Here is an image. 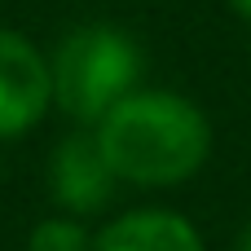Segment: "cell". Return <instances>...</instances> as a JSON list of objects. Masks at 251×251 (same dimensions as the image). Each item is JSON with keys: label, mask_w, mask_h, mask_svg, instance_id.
Listing matches in <instances>:
<instances>
[{"label": "cell", "mask_w": 251, "mask_h": 251, "mask_svg": "<svg viewBox=\"0 0 251 251\" xmlns=\"http://www.w3.org/2000/svg\"><path fill=\"white\" fill-rule=\"evenodd\" d=\"M49 71H53V101L84 124L93 119L101 124L132 93L141 75V53L115 26H79L57 44Z\"/></svg>", "instance_id": "cell-2"}, {"label": "cell", "mask_w": 251, "mask_h": 251, "mask_svg": "<svg viewBox=\"0 0 251 251\" xmlns=\"http://www.w3.org/2000/svg\"><path fill=\"white\" fill-rule=\"evenodd\" d=\"M31 251H93V247L75 221H44L31 234Z\"/></svg>", "instance_id": "cell-6"}, {"label": "cell", "mask_w": 251, "mask_h": 251, "mask_svg": "<svg viewBox=\"0 0 251 251\" xmlns=\"http://www.w3.org/2000/svg\"><path fill=\"white\" fill-rule=\"evenodd\" d=\"M53 101V71L35 53V44L9 26H0V137H18Z\"/></svg>", "instance_id": "cell-3"}, {"label": "cell", "mask_w": 251, "mask_h": 251, "mask_svg": "<svg viewBox=\"0 0 251 251\" xmlns=\"http://www.w3.org/2000/svg\"><path fill=\"white\" fill-rule=\"evenodd\" d=\"M238 251H251V229L243 234V243H238Z\"/></svg>", "instance_id": "cell-8"}, {"label": "cell", "mask_w": 251, "mask_h": 251, "mask_svg": "<svg viewBox=\"0 0 251 251\" xmlns=\"http://www.w3.org/2000/svg\"><path fill=\"white\" fill-rule=\"evenodd\" d=\"M97 146L119 181L176 185L203 168L212 128L203 110L176 93H128L101 119Z\"/></svg>", "instance_id": "cell-1"}, {"label": "cell", "mask_w": 251, "mask_h": 251, "mask_svg": "<svg viewBox=\"0 0 251 251\" xmlns=\"http://www.w3.org/2000/svg\"><path fill=\"white\" fill-rule=\"evenodd\" d=\"M49 181H53V199L79 216L88 212H101L115 194V168L106 163L97 137L88 132H75L66 137L57 150H53V168H49Z\"/></svg>", "instance_id": "cell-4"}, {"label": "cell", "mask_w": 251, "mask_h": 251, "mask_svg": "<svg viewBox=\"0 0 251 251\" xmlns=\"http://www.w3.org/2000/svg\"><path fill=\"white\" fill-rule=\"evenodd\" d=\"M229 4H234V9H238L243 18H251V0H229Z\"/></svg>", "instance_id": "cell-7"}, {"label": "cell", "mask_w": 251, "mask_h": 251, "mask_svg": "<svg viewBox=\"0 0 251 251\" xmlns=\"http://www.w3.org/2000/svg\"><path fill=\"white\" fill-rule=\"evenodd\" d=\"M93 251H203L194 225L176 212H132L115 221Z\"/></svg>", "instance_id": "cell-5"}]
</instances>
